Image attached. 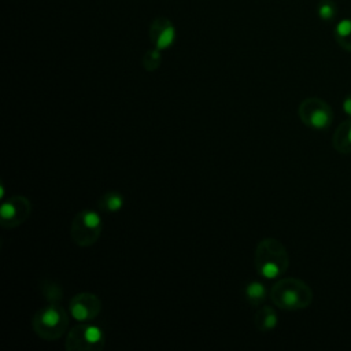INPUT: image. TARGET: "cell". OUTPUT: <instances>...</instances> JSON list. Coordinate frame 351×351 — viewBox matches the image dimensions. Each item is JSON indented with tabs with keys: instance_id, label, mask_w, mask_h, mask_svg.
I'll use <instances>...</instances> for the list:
<instances>
[{
	"instance_id": "1",
	"label": "cell",
	"mask_w": 351,
	"mask_h": 351,
	"mask_svg": "<svg viewBox=\"0 0 351 351\" xmlns=\"http://www.w3.org/2000/svg\"><path fill=\"white\" fill-rule=\"evenodd\" d=\"M254 261L256 271L267 280L280 277L289 266V255L285 245L274 237H266L258 243Z\"/></svg>"
},
{
	"instance_id": "2",
	"label": "cell",
	"mask_w": 351,
	"mask_h": 351,
	"mask_svg": "<svg viewBox=\"0 0 351 351\" xmlns=\"http://www.w3.org/2000/svg\"><path fill=\"white\" fill-rule=\"evenodd\" d=\"M313 298L314 295L310 285L295 277L281 278L270 289V299L274 306L288 311L307 308Z\"/></svg>"
},
{
	"instance_id": "3",
	"label": "cell",
	"mask_w": 351,
	"mask_h": 351,
	"mask_svg": "<svg viewBox=\"0 0 351 351\" xmlns=\"http://www.w3.org/2000/svg\"><path fill=\"white\" fill-rule=\"evenodd\" d=\"M69 326V315L58 303L38 308L32 318V328L44 340L52 341L62 337Z\"/></svg>"
},
{
	"instance_id": "4",
	"label": "cell",
	"mask_w": 351,
	"mask_h": 351,
	"mask_svg": "<svg viewBox=\"0 0 351 351\" xmlns=\"http://www.w3.org/2000/svg\"><path fill=\"white\" fill-rule=\"evenodd\" d=\"M101 229L103 222L99 213L93 210H82L74 217L70 228V234L77 245L90 247L99 240Z\"/></svg>"
},
{
	"instance_id": "5",
	"label": "cell",
	"mask_w": 351,
	"mask_h": 351,
	"mask_svg": "<svg viewBox=\"0 0 351 351\" xmlns=\"http://www.w3.org/2000/svg\"><path fill=\"white\" fill-rule=\"evenodd\" d=\"M104 343L106 335L101 328L92 324H81L69 330L64 346L69 351H100Z\"/></svg>"
},
{
	"instance_id": "6",
	"label": "cell",
	"mask_w": 351,
	"mask_h": 351,
	"mask_svg": "<svg viewBox=\"0 0 351 351\" xmlns=\"http://www.w3.org/2000/svg\"><path fill=\"white\" fill-rule=\"evenodd\" d=\"M300 121L315 130L326 129L332 125L333 110L332 107L319 97H307L304 99L298 108Z\"/></svg>"
},
{
	"instance_id": "7",
	"label": "cell",
	"mask_w": 351,
	"mask_h": 351,
	"mask_svg": "<svg viewBox=\"0 0 351 351\" xmlns=\"http://www.w3.org/2000/svg\"><path fill=\"white\" fill-rule=\"evenodd\" d=\"M32 213V203L25 196H12L4 200L0 208V225L4 229H14L22 225Z\"/></svg>"
},
{
	"instance_id": "8",
	"label": "cell",
	"mask_w": 351,
	"mask_h": 351,
	"mask_svg": "<svg viewBox=\"0 0 351 351\" xmlns=\"http://www.w3.org/2000/svg\"><path fill=\"white\" fill-rule=\"evenodd\" d=\"M69 311L74 319L89 322L101 311V300L92 292H80L70 299Z\"/></svg>"
},
{
	"instance_id": "9",
	"label": "cell",
	"mask_w": 351,
	"mask_h": 351,
	"mask_svg": "<svg viewBox=\"0 0 351 351\" xmlns=\"http://www.w3.org/2000/svg\"><path fill=\"white\" fill-rule=\"evenodd\" d=\"M149 40L155 48L163 51L173 45L176 40V27L166 16H158L149 26Z\"/></svg>"
},
{
	"instance_id": "10",
	"label": "cell",
	"mask_w": 351,
	"mask_h": 351,
	"mask_svg": "<svg viewBox=\"0 0 351 351\" xmlns=\"http://www.w3.org/2000/svg\"><path fill=\"white\" fill-rule=\"evenodd\" d=\"M332 145L341 155L351 154V118L337 125L332 136Z\"/></svg>"
},
{
	"instance_id": "11",
	"label": "cell",
	"mask_w": 351,
	"mask_h": 351,
	"mask_svg": "<svg viewBox=\"0 0 351 351\" xmlns=\"http://www.w3.org/2000/svg\"><path fill=\"white\" fill-rule=\"evenodd\" d=\"M277 313L270 306H262L254 315V325L261 332H270L277 326Z\"/></svg>"
},
{
	"instance_id": "12",
	"label": "cell",
	"mask_w": 351,
	"mask_h": 351,
	"mask_svg": "<svg viewBox=\"0 0 351 351\" xmlns=\"http://www.w3.org/2000/svg\"><path fill=\"white\" fill-rule=\"evenodd\" d=\"M99 208L106 213H117L123 207V196L119 192H106L97 202Z\"/></svg>"
},
{
	"instance_id": "13",
	"label": "cell",
	"mask_w": 351,
	"mask_h": 351,
	"mask_svg": "<svg viewBox=\"0 0 351 351\" xmlns=\"http://www.w3.org/2000/svg\"><path fill=\"white\" fill-rule=\"evenodd\" d=\"M335 40L344 51L351 52V19H344L336 25Z\"/></svg>"
},
{
	"instance_id": "14",
	"label": "cell",
	"mask_w": 351,
	"mask_h": 351,
	"mask_svg": "<svg viewBox=\"0 0 351 351\" xmlns=\"http://www.w3.org/2000/svg\"><path fill=\"white\" fill-rule=\"evenodd\" d=\"M244 293L247 300L254 306H259L266 299V288L259 281L248 282L244 289Z\"/></svg>"
},
{
	"instance_id": "15",
	"label": "cell",
	"mask_w": 351,
	"mask_h": 351,
	"mask_svg": "<svg viewBox=\"0 0 351 351\" xmlns=\"http://www.w3.org/2000/svg\"><path fill=\"white\" fill-rule=\"evenodd\" d=\"M41 292L49 303H58L62 299V295H63L62 287L59 284L53 282V281H49V280H44V282L41 285Z\"/></svg>"
},
{
	"instance_id": "16",
	"label": "cell",
	"mask_w": 351,
	"mask_h": 351,
	"mask_svg": "<svg viewBox=\"0 0 351 351\" xmlns=\"http://www.w3.org/2000/svg\"><path fill=\"white\" fill-rule=\"evenodd\" d=\"M160 62H162V55H160V49L158 48H152V49H148L144 55H143V59H141V63H143V67L147 70V71H155L159 66H160Z\"/></svg>"
},
{
	"instance_id": "17",
	"label": "cell",
	"mask_w": 351,
	"mask_h": 351,
	"mask_svg": "<svg viewBox=\"0 0 351 351\" xmlns=\"http://www.w3.org/2000/svg\"><path fill=\"white\" fill-rule=\"evenodd\" d=\"M318 14L322 19H332L333 15L336 14V8L333 5V3H330L329 0H322L319 3V7H318Z\"/></svg>"
},
{
	"instance_id": "18",
	"label": "cell",
	"mask_w": 351,
	"mask_h": 351,
	"mask_svg": "<svg viewBox=\"0 0 351 351\" xmlns=\"http://www.w3.org/2000/svg\"><path fill=\"white\" fill-rule=\"evenodd\" d=\"M343 110L351 118V95L344 97V100H343Z\"/></svg>"
}]
</instances>
